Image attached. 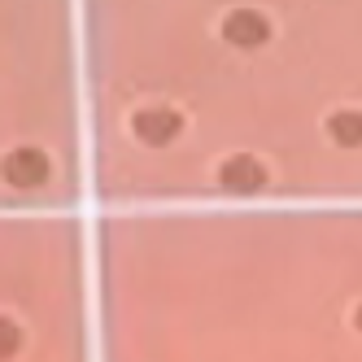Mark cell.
<instances>
[{
    "instance_id": "cell-1",
    "label": "cell",
    "mask_w": 362,
    "mask_h": 362,
    "mask_svg": "<svg viewBox=\"0 0 362 362\" xmlns=\"http://www.w3.org/2000/svg\"><path fill=\"white\" fill-rule=\"evenodd\" d=\"M0 175H5V184L13 188H40L48 179V158L40 148H13L5 162H0Z\"/></svg>"
},
{
    "instance_id": "cell-2",
    "label": "cell",
    "mask_w": 362,
    "mask_h": 362,
    "mask_svg": "<svg viewBox=\"0 0 362 362\" xmlns=\"http://www.w3.org/2000/svg\"><path fill=\"white\" fill-rule=\"evenodd\" d=\"M223 40L236 44V48H257L271 40V22L257 13V9H236L223 18Z\"/></svg>"
},
{
    "instance_id": "cell-3",
    "label": "cell",
    "mask_w": 362,
    "mask_h": 362,
    "mask_svg": "<svg viewBox=\"0 0 362 362\" xmlns=\"http://www.w3.org/2000/svg\"><path fill=\"white\" fill-rule=\"evenodd\" d=\"M218 184L227 188V192H236V197H253V192H262V184H267V170H262V162L257 158H227L223 162V170H218Z\"/></svg>"
},
{
    "instance_id": "cell-4",
    "label": "cell",
    "mask_w": 362,
    "mask_h": 362,
    "mask_svg": "<svg viewBox=\"0 0 362 362\" xmlns=\"http://www.w3.org/2000/svg\"><path fill=\"white\" fill-rule=\"evenodd\" d=\"M179 127H184V118H179L175 110H162V105H153V110H140L132 118V132L144 140V144H170L179 136Z\"/></svg>"
},
{
    "instance_id": "cell-5",
    "label": "cell",
    "mask_w": 362,
    "mask_h": 362,
    "mask_svg": "<svg viewBox=\"0 0 362 362\" xmlns=\"http://www.w3.org/2000/svg\"><path fill=\"white\" fill-rule=\"evenodd\" d=\"M327 136L341 144V148H358L362 144V114L358 110H341L327 118Z\"/></svg>"
},
{
    "instance_id": "cell-6",
    "label": "cell",
    "mask_w": 362,
    "mask_h": 362,
    "mask_svg": "<svg viewBox=\"0 0 362 362\" xmlns=\"http://www.w3.org/2000/svg\"><path fill=\"white\" fill-rule=\"evenodd\" d=\"M18 349H22V327H18L9 315H0V362L13 358Z\"/></svg>"
},
{
    "instance_id": "cell-7",
    "label": "cell",
    "mask_w": 362,
    "mask_h": 362,
    "mask_svg": "<svg viewBox=\"0 0 362 362\" xmlns=\"http://www.w3.org/2000/svg\"><path fill=\"white\" fill-rule=\"evenodd\" d=\"M354 327L362 332V301H358V310H354Z\"/></svg>"
}]
</instances>
